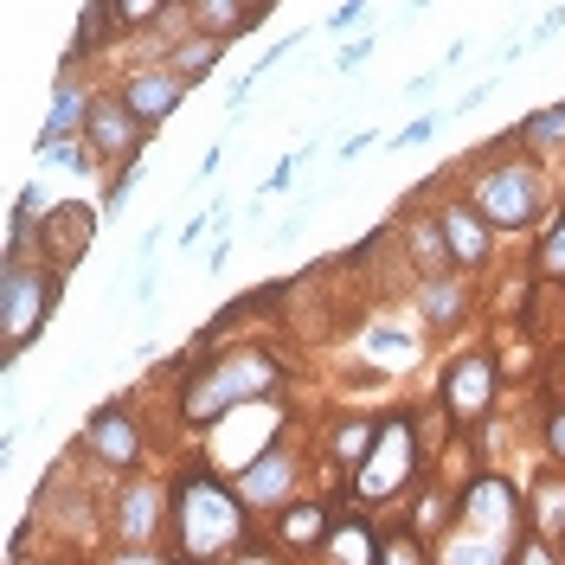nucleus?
I'll return each mask as SVG.
<instances>
[{"instance_id":"6ab92c4d","label":"nucleus","mask_w":565,"mask_h":565,"mask_svg":"<svg viewBox=\"0 0 565 565\" xmlns=\"http://www.w3.org/2000/svg\"><path fill=\"white\" fill-rule=\"evenodd\" d=\"M418 302H424V316L437 321V328H450V321L462 316V302H469V296H462V282L450 277V270H437V277L418 282Z\"/></svg>"},{"instance_id":"9b49d317","label":"nucleus","mask_w":565,"mask_h":565,"mask_svg":"<svg viewBox=\"0 0 565 565\" xmlns=\"http://www.w3.org/2000/svg\"><path fill=\"white\" fill-rule=\"evenodd\" d=\"M84 444H90L104 462H116V469H129V462L141 457V430H136V418H129L122 405L97 412V418H90V430H84Z\"/></svg>"},{"instance_id":"c756f323","label":"nucleus","mask_w":565,"mask_h":565,"mask_svg":"<svg viewBox=\"0 0 565 565\" xmlns=\"http://www.w3.org/2000/svg\"><path fill=\"white\" fill-rule=\"evenodd\" d=\"M514 565H559V559H553L546 540H521V546H514Z\"/></svg>"},{"instance_id":"a211bd4d","label":"nucleus","mask_w":565,"mask_h":565,"mask_svg":"<svg viewBox=\"0 0 565 565\" xmlns=\"http://www.w3.org/2000/svg\"><path fill=\"white\" fill-rule=\"evenodd\" d=\"M193 20L206 26V39H238L250 20H264V7H238V0H200Z\"/></svg>"},{"instance_id":"dca6fc26","label":"nucleus","mask_w":565,"mask_h":565,"mask_svg":"<svg viewBox=\"0 0 565 565\" xmlns=\"http://www.w3.org/2000/svg\"><path fill=\"white\" fill-rule=\"evenodd\" d=\"M90 104H97V97H84L71 77H58V97H52V116H45V136H39V141L52 148V141L77 136V122H90Z\"/></svg>"},{"instance_id":"b1692460","label":"nucleus","mask_w":565,"mask_h":565,"mask_svg":"<svg viewBox=\"0 0 565 565\" xmlns=\"http://www.w3.org/2000/svg\"><path fill=\"white\" fill-rule=\"evenodd\" d=\"M218 52H225V39H186V45L174 52V71H180V77L212 71V65H218Z\"/></svg>"},{"instance_id":"39448f33","label":"nucleus","mask_w":565,"mask_h":565,"mask_svg":"<svg viewBox=\"0 0 565 565\" xmlns=\"http://www.w3.org/2000/svg\"><path fill=\"white\" fill-rule=\"evenodd\" d=\"M412 457H418V444H412V418H386L380 424V437H373V457L360 462V476H353L360 501H392V494L405 489V476H412Z\"/></svg>"},{"instance_id":"4c0bfd02","label":"nucleus","mask_w":565,"mask_h":565,"mask_svg":"<svg viewBox=\"0 0 565 565\" xmlns=\"http://www.w3.org/2000/svg\"><path fill=\"white\" fill-rule=\"evenodd\" d=\"M109 565H161V559H154V553H129V546H122V553H116Z\"/></svg>"},{"instance_id":"bb28decb","label":"nucleus","mask_w":565,"mask_h":565,"mask_svg":"<svg viewBox=\"0 0 565 565\" xmlns=\"http://www.w3.org/2000/svg\"><path fill=\"white\" fill-rule=\"evenodd\" d=\"M412 232H418V238H412V245H418V257L424 264H430V277H437V264H444V225H412Z\"/></svg>"},{"instance_id":"20e7f679","label":"nucleus","mask_w":565,"mask_h":565,"mask_svg":"<svg viewBox=\"0 0 565 565\" xmlns=\"http://www.w3.org/2000/svg\"><path fill=\"white\" fill-rule=\"evenodd\" d=\"M52 302H58V270H26V264H7V277H0V328H7V353L20 360L26 341H33V328L52 316Z\"/></svg>"},{"instance_id":"0eeeda50","label":"nucleus","mask_w":565,"mask_h":565,"mask_svg":"<svg viewBox=\"0 0 565 565\" xmlns=\"http://www.w3.org/2000/svg\"><path fill=\"white\" fill-rule=\"evenodd\" d=\"M457 521L469 533H489V540H514V527H521V494L508 489L501 476H482V482H469Z\"/></svg>"},{"instance_id":"f3484780","label":"nucleus","mask_w":565,"mask_h":565,"mask_svg":"<svg viewBox=\"0 0 565 565\" xmlns=\"http://www.w3.org/2000/svg\"><path fill=\"white\" fill-rule=\"evenodd\" d=\"M97 225V212L90 206H52L45 212V238H52V250H58V264H71L77 250H84V232Z\"/></svg>"},{"instance_id":"aec40b11","label":"nucleus","mask_w":565,"mask_h":565,"mask_svg":"<svg viewBox=\"0 0 565 565\" xmlns=\"http://www.w3.org/2000/svg\"><path fill=\"white\" fill-rule=\"evenodd\" d=\"M565 533V476L533 482V540H559Z\"/></svg>"},{"instance_id":"5701e85b","label":"nucleus","mask_w":565,"mask_h":565,"mask_svg":"<svg viewBox=\"0 0 565 565\" xmlns=\"http://www.w3.org/2000/svg\"><path fill=\"white\" fill-rule=\"evenodd\" d=\"M328 546H334V559L341 565H373V533L360 527V521H353V527H334L328 533Z\"/></svg>"},{"instance_id":"2f4dec72","label":"nucleus","mask_w":565,"mask_h":565,"mask_svg":"<svg viewBox=\"0 0 565 565\" xmlns=\"http://www.w3.org/2000/svg\"><path fill=\"white\" fill-rule=\"evenodd\" d=\"M366 58H373V39H353V45H341V71L366 65Z\"/></svg>"},{"instance_id":"cd10ccee","label":"nucleus","mask_w":565,"mask_h":565,"mask_svg":"<svg viewBox=\"0 0 565 565\" xmlns=\"http://www.w3.org/2000/svg\"><path fill=\"white\" fill-rule=\"evenodd\" d=\"M39 154H45L52 168H90V154H84V148H71V141H52V148L39 141Z\"/></svg>"},{"instance_id":"2eb2a0df","label":"nucleus","mask_w":565,"mask_h":565,"mask_svg":"<svg viewBox=\"0 0 565 565\" xmlns=\"http://www.w3.org/2000/svg\"><path fill=\"white\" fill-rule=\"evenodd\" d=\"M277 540L289 546V553H316V546H328V508H321V501H302V508H282Z\"/></svg>"},{"instance_id":"a878e982","label":"nucleus","mask_w":565,"mask_h":565,"mask_svg":"<svg viewBox=\"0 0 565 565\" xmlns=\"http://www.w3.org/2000/svg\"><path fill=\"white\" fill-rule=\"evenodd\" d=\"M540 270L546 277H565V212H559V225L540 238Z\"/></svg>"},{"instance_id":"58836bf2","label":"nucleus","mask_w":565,"mask_h":565,"mask_svg":"<svg viewBox=\"0 0 565 565\" xmlns=\"http://www.w3.org/2000/svg\"><path fill=\"white\" fill-rule=\"evenodd\" d=\"M238 565H264V559H238Z\"/></svg>"},{"instance_id":"4468645a","label":"nucleus","mask_w":565,"mask_h":565,"mask_svg":"<svg viewBox=\"0 0 565 565\" xmlns=\"http://www.w3.org/2000/svg\"><path fill=\"white\" fill-rule=\"evenodd\" d=\"M437 565H514V546L462 527V533H444L437 540Z\"/></svg>"},{"instance_id":"72a5a7b5","label":"nucleus","mask_w":565,"mask_h":565,"mask_svg":"<svg viewBox=\"0 0 565 565\" xmlns=\"http://www.w3.org/2000/svg\"><path fill=\"white\" fill-rule=\"evenodd\" d=\"M360 20H366V7L353 0V7H334V20H328V26H334V33H348V26H360Z\"/></svg>"},{"instance_id":"6e6552de","label":"nucleus","mask_w":565,"mask_h":565,"mask_svg":"<svg viewBox=\"0 0 565 565\" xmlns=\"http://www.w3.org/2000/svg\"><path fill=\"white\" fill-rule=\"evenodd\" d=\"M180 97H186V77H180L174 65H161V71H129V84H122V104H129V116H136L141 129L168 122V116L180 109Z\"/></svg>"},{"instance_id":"c9c22d12","label":"nucleus","mask_w":565,"mask_h":565,"mask_svg":"<svg viewBox=\"0 0 565 565\" xmlns=\"http://www.w3.org/2000/svg\"><path fill=\"white\" fill-rule=\"evenodd\" d=\"M546 444H553V457H565V412H553V424H546Z\"/></svg>"},{"instance_id":"7c9ffc66","label":"nucleus","mask_w":565,"mask_h":565,"mask_svg":"<svg viewBox=\"0 0 565 565\" xmlns=\"http://www.w3.org/2000/svg\"><path fill=\"white\" fill-rule=\"evenodd\" d=\"M380 565H424V559H418V546H412V540H392Z\"/></svg>"},{"instance_id":"c85d7f7f","label":"nucleus","mask_w":565,"mask_h":565,"mask_svg":"<svg viewBox=\"0 0 565 565\" xmlns=\"http://www.w3.org/2000/svg\"><path fill=\"white\" fill-rule=\"evenodd\" d=\"M437 136V116H418V122H405L398 136H392V148H418V141H430Z\"/></svg>"},{"instance_id":"f257e3e1","label":"nucleus","mask_w":565,"mask_h":565,"mask_svg":"<svg viewBox=\"0 0 565 565\" xmlns=\"http://www.w3.org/2000/svg\"><path fill=\"white\" fill-rule=\"evenodd\" d=\"M270 386H277V360L264 348H232V353H218L206 373L186 380V418L218 424L225 412H238V405L270 398Z\"/></svg>"},{"instance_id":"f704fd0d","label":"nucleus","mask_w":565,"mask_h":565,"mask_svg":"<svg viewBox=\"0 0 565 565\" xmlns=\"http://www.w3.org/2000/svg\"><path fill=\"white\" fill-rule=\"evenodd\" d=\"M559 26H565V13H559V7H546V13H540V26H533V39H553Z\"/></svg>"},{"instance_id":"1a4fd4ad","label":"nucleus","mask_w":565,"mask_h":565,"mask_svg":"<svg viewBox=\"0 0 565 565\" xmlns=\"http://www.w3.org/2000/svg\"><path fill=\"white\" fill-rule=\"evenodd\" d=\"M296 494V457L289 450H264V457L238 469V501H245L250 514H270Z\"/></svg>"},{"instance_id":"423d86ee","label":"nucleus","mask_w":565,"mask_h":565,"mask_svg":"<svg viewBox=\"0 0 565 565\" xmlns=\"http://www.w3.org/2000/svg\"><path fill=\"white\" fill-rule=\"evenodd\" d=\"M84 141H90L97 161H122V168H129L141 154V141H148V129L129 116L122 97H97V104H90V122H84Z\"/></svg>"},{"instance_id":"9d476101","label":"nucleus","mask_w":565,"mask_h":565,"mask_svg":"<svg viewBox=\"0 0 565 565\" xmlns=\"http://www.w3.org/2000/svg\"><path fill=\"white\" fill-rule=\"evenodd\" d=\"M444 405L450 418H482L494 405V360L489 353H462L457 366L444 373Z\"/></svg>"},{"instance_id":"7ed1b4c3","label":"nucleus","mask_w":565,"mask_h":565,"mask_svg":"<svg viewBox=\"0 0 565 565\" xmlns=\"http://www.w3.org/2000/svg\"><path fill=\"white\" fill-rule=\"evenodd\" d=\"M540 200H546V186H540V168H527V161H494V168H482L469 180V206L482 212L494 232L527 225L540 212Z\"/></svg>"},{"instance_id":"ddd939ff","label":"nucleus","mask_w":565,"mask_h":565,"mask_svg":"<svg viewBox=\"0 0 565 565\" xmlns=\"http://www.w3.org/2000/svg\"><path fill=\"white\" fill-rule=\"evenodd\" d=\"M437 225H444V245H450L457 264H482V257H489V232H494V225L476 206H450Z\"/></svg>"},{"instance_id":"393cba45","label":"nucleus","mask_w":565,"mask_h":565,"mask_svg":"<svg viewBox=\"0 0 565 565\" xmlns=\"http://www.w3.org/2000/svg\"><path fill=\"white\" fill-rule=\"evenodd\" d=\"M373 437H380L373 424H341V430H334V457L341 462H366L373 457Z\"/></svg>"},{"instance_id":"473e14b6","label":"nucleus","mask_w":565,"mask_h":565,"mask_svg":"<svg viewBox=\"0 0 565 565\" xmlns=\"http://www.w3.org/2000/svg\"><path fill=\"white\" fill-rule=\"evenodd\" d=\"M129 186H136V174L122 168V174L109 180V200H104V212H116V206H122V200H129Z\"/></svg>"},{"instance_id":"f8f14e48","label":"nucleus","mask_w":565,"mask_h":565,"mask_svg":"<svg viewBox=\"0 0 565 565\" xmlns=\"http://www.w3.org/2000/svg\"><path fill=\"white\" fill-rule=\"evenodd\" d=\"M154 527H161V489H154V482H136V489H122V514H116V533L129 540V553H148Z\"/></svg>"},{"instance_id":"412c9836","label":"nucleus","mask_w":565,"mask_h":565,"mask_svg":"<svg viewBox=\"0 0 565 565\" xmlns=\"http://www.w3.org/2000/svg\"><path fill=\"white\" fill-rule=\"evenodd\" d=\"M521 141H527V148H565V104L533 109L527 122H521Z\"/></svg>"},{"instance_id":"f03ea898","label":"nucleus","mask_w":565,"mask_h":565,"mask_svg":"<svg viewBox=\"0 0 565 565\" xmlns=\"http://www.w3.org/2000/svg\"><path fill=\"white\" fill-rule=\"evenodd\" d=\"M238 533H245V501L225 494L206 469H193V476L180 482V540H186V553L206 565V559H218V553H232Z\"/></svg>"},{"instance_id":"e433bc0d","label":"nucleus","mask_w":565,"mask_h":565,"mask_svg":"<svg viewBox=\"0 0 565 565\" xmlns=\"http://www.w3.org/2000/svg\"><path fill=\"white\" fill-rule=\"evenodd\" d=\"M366 148H373V136H348V141H341V161H353V154H366Z\"/></svg>"},{"instance_id":"4be33fe9","label":"nucleus","mask_w":565,"mask_h":565,"mask_svg":"<svg viewBox=\"0 0 565 565\" xmlns=\"http://www.w3.org/2000/svg\"><path fill=\"white\" fill-rule=\"evenodd\" d=\"M360 348L373 353L380 366H412V360H418V341H398V328H373Z\"/></svg>"}]
</instances>
